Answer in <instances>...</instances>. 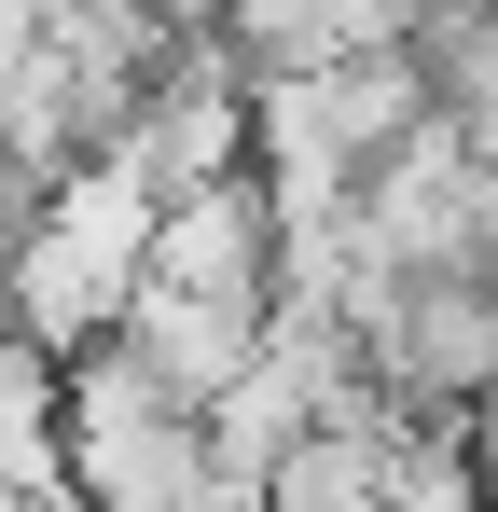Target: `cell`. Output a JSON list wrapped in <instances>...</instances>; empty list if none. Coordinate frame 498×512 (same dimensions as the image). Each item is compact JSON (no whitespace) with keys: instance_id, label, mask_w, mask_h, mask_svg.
I'll use <instances>...</instances> for the list:
<instances>
[{"instance_id":"6da1fadb","label":"cell","mask_w":498,"mask_h":512,"mask_svg":"<svg viewBox=\"0 0 498 512\" xmlns=\"http://www.w3.org/2000/svg\"><path fill=\"white\" fill-rule=\"evenodd\" d=\"M28 208H0V333H28L42 360H70L125 319L139 250H153V180L125 167V139H83L70 167L14 180Z\"/></svg>"},{"instance_id":"7a4b0ae2","label":"cell","mask_w":498,"mask_h":512,"mask_svg":"<svg viewBox=\"0 0 498 512\" xmlns=\"http://www.w3.org/2000/svg\"><path fill=\"white\" fill-rule=\"evenodd\" d=\"M56 457H70V512H236L194 402L153 388L111 333L56 360Z\"/></svg>"},{"instance_id":"3957f363","label":"cell","mask_w":498,"mask_h":512,"mask_svg":"<svg viewBox=\"0 0 498 512\" xmlns=\"http://www.w3.org/2000/svg\"><path fill=\"white\" fill-rule=\"evenodd\" d=\"M346 236L402 277H443V263H485V167L457 153L443 111H415L402 139H374L360 180H346Z\"/></svg>"},{"instance_id":"277c9868","label":"cell","mask_w":498,"mask_h":512,"mask_svg":"<svg viewBox=\"0 0 498 512\" xmlns=\"http://www.w3.org/2000/svg\"><path fill=\"white\" fill-rule=\"evenodd\" d=\"M139 277L166 291H236V305H277V222H263V180L222 167V180H180L153 194V250Z\"/></svg>"},{"instance_id":"5b68a950","label":"cell","mask_w":498,"mask_h":512,"mask_svg":"<svg viewBox=\"0 0 498 512\" xmlns=\"http://www.w3.org/2000/svg\"><path fill=\"white\" fill-rule=\"evenodd\" d=\"M111 346L153 374V388H180V402H208L222 374H236L249 346H263V305H236V291H166V277H139L125 291V319H111Z\"/></svg>"},{"instance_id":"8992f818","label":"cell","mask_w":498,"mask_h":512,"mask_svg":"<svg viewBox=\"0 0 498 512\" xmlns=\"http://www.w3.org/2000/svg\"><path fill=\"white\" fill-rule=\"evenodd\" d=\"M0 512H70V457H56V360L0 333Z\"/></svg>"},{"instance_id":"52a82bcc","label":"cell","mask_w":498,"mask_h":512,"mask_svg":"<svg viewBox=\"0 0 498 512\" xmlns=\"http://www.w3.org/2000/svg\"><path fill=\"white\" fill-rule=\"evenodd\" d=\"M360 512H485V471H471V443H457V429H402V443L374 457Z\"/></svg>"},{"instance_id":"ba28073f","label":"cell","mask_w":498,"mask_h":512,"mask_svg":"<svg viewBox=\"0 0 498 512\" xmlns=\"http://www.w3.org/2000/svg\"><path fill=\"white\" fill-rule=\"evenodd\" d=\"M42 14H56V0H0V70H14V56L42 42Z\"/></svg>"}]
</instances>
